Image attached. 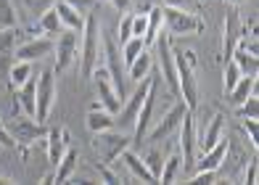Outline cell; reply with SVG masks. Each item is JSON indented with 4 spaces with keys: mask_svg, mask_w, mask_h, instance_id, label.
Listing matches in <instances>:
<instances>
[{
    "mask_svg": "<svg viewBox=\"0 0 259 185\" xmlns=\"http://www.w3.org/2000/svg\"><path fill=\"white\" fill-rule=\"evenodd\" d=\"M175 66H178V90H180V101L193 111V109L198 106L196 53H193V51H175Z\"/></svg>",
    "mask_w": 259,
    "mask_h": 185,
    "instance_id": "1",
    "label": "cell"
},
{
    "mask_svg": "<svg viewBox=\"0 0 259 185\" xmlns=\"http://www.w3.org/2000/svg\"><path fill=\"white\" fill-rule=\"evenodd\" d=\"M79 56V77L82 82H90L93 69L101 61V32H98V21L88 16L85 27H82V48L77 51Z\"/></svg>",
    "mask_w": 259,
    "mask_h": 185,
    "instance_id": "2",
    "label": "cell"
},
{
    "mask_svg": "<svg viewBox=\"0 0 259 185\" xmlns=\"http://www.w3.org/2000/svg\"><path fill=\"white\" fill-rule=\"evenodd\" d=\"M161 19H164V29L172 37H183V34H196L204 29V19L196 11H183V8H172L164 6L161 8Z\"/></svg>",
    "mask_w": 259,
    "mask_h": 185,
    "instance_id": "3",
    "label": "cell"
},
{
    "mask_svg": "<svg viewBox=\"0 0 259 185\" xmlns=\"http://www.w3.org/2000/svg\"><path fill=\"white\" fill-rule=\"evenodd\" d=\"M151 48L156 51V59H159V66H161V77L167 79L172 96H180V90H178V66H175V51H172V42H169L167 29H161L156 34V40H154Z\"/></svg>",
    "mask_w": 259,
    "mask_h": 185,
    "instance_id": "4",
    "label": "cell"
},
{
    "mask_svg": "<svg viewBox=\"0 0 259 185\" xmlns=\"http://www.w3.org/2000/svg\"><path fill=\"white\" fill-rule=\"evenodd\" d=\"M53 106H56V72L53 69H42L37 74V109H34V119L45 124Z\"/></svg>",
    "mask_w": 259,
    "mask_h": 185,
    "instance_id": "5",
    "label": "cell"
},
{
    "mask_svg": "<svg viewBox=\"0 0 259 185\" xmlns=\"http://www.w3.org/2000/svg\"><path fill=\"white\" fill-rule=\"evenodd\" d=\"M90 82H96L98 101H101V106H103L106 111L116 114V111L122 109V96H119V90H116V85H114V79H111V74H109V69H106V66L98 64L96 69H93Z\"/></svg>",
    "mask_w": 259,
    "mask_h": 185,
    "instance_id": "6",
    "label": "cell"
},
{
    "mask_svg": "<svg viewBox=\"0 0 259 185\" xmlns=\"http://www.w3.org/2000/svg\"><path fill=\"white\" fill-rule=\"evenodd\" d=\"M151 79H154V77H146L143 82H138V90L133 92V98H130L127 103H122V109L116 111V127H122V132H130V130L135 127L138 111H140V106H143L146 92H148V87H151Z\"/></svg>",
    "mask_w": 259,
    "mask_h": 185,
    "instance_id": "7",
    "label": "cell"
},
{
    "mask_svg": "<svg viewBox=\"0 0 259 185\" xmlns=\"http://www.w3.org/2000/svg\"><path fill=\"white\" fill-rule=\"evenodd\" d=\"M127 146H130V137L124 132H114V130L96 132V141H93V148H96L98 156L103 159V164H111L114 159H119V154Z\"/></svg>",
    "mask_w": 259,
    "mask_h": 185,
    "instance_id": "8",
    "label": "cell"
},
{
    "mask_svg": "<svg viewBox=\"0 0 259 185\" xmlns=\"http://www.w3.org/2000/svg\"><path fill=\"white\" fill-rule=\"evenodd\" d=\"M77 51H79L77 32H74V29H64V32L56 37V42H53V53H56L53 72H64V69L72 66V61L77 59Z\"/></svg>",
    "mask_w": 259,
    "mask_h": 185,
    "instance_id": "9",
    "label": "cell"
},
{
    "mask_svg": "<svg viewBox=\"0 0 259 185\" xmlns=\"http://www.w3.org/2000/svg\"><path fill=\"white\" fill-rule=\"evenodd\" d=\"M193 146H196V127H193L191 109H188L183 114V122H180V161H183V172H188V175L196 169Z\"/></svg>",
    "mask_w": 259,
    "mask_h": 185,
    "instance_id": "10",
    "label": "cell"
},
{
    "mask_svg": "<svg viewBox=\"0 0 259 185\" xmlns=\"http://www.w3.org/2000/svg\"><path fill=\"white\" fill-rule=\"evenodd\" d=\"M53 53V37H32L27 42H21L16 45V51H14V61H42V59H48V56Z\"/></svg>",
    "mask_w": 259,
    "mask_h": 185,
    "instance_id": "11",
    "label": "cell"
},
{
    "mask_svg": "<svg viewBox=\"0 0 259 185\" xmlns=\"http://www.w3.org/2000/svg\"><path fill=\"white\" fill-rule=\"evenodd\" d=\"M8 132L14 135L16 146H19V143L29 146V143H37V141H42V137H45L42 124H40L37 119H32V117H16L14 122L8 124Z\"/></svg>",
    "mask_w": 259,
    "mask_h": 185,
    "instance_id": "12",
    "label": "cell"
},
{
    "mask_svg": "<svg viewBox=\"0 0 259 185\" xmlns=\"http://www.w3.org/2000/svg\"><path fill=\"white\" fill-rule=\"evenodd\" d=\"M185 111H188V106H185L183 101H180V103H175L169 111H164V117L159 119V124L148 132V141H154V143H156V141H164V137H169V135L180 127Z\"/></svg>",
    "mask_w": 259,
    "mask_h": 185,
    "instance_id": "13",
    "label": "cell"
},
{
    "mask_svg": "<svg viewBox=\"0 0 259 185\" xmlns=\"http://www.w3.org/2000/svg\"><path fill=\"white\" fill-rule=\"evenodd\" d=\"M243 32H241V16L238 11L230 8L228 16H225V34H222V61H230L233 59V51L235 45L241 42Z\"/></svg>",
    "mask_w": 259,
    "mask_h": 185,
    "instance_id": "14",
    "label": "cell"
},
{
    "mask_svg": "<svg viewBox=\"0 0 259 185\" xmlns=\"http://www.w3.org/2000/svg\"><path fill=\"white\" fill-rule=\"evenodd\" d=\"M101 51L106 53V69H109V74H111V79H114V85H116V90H119V96L124 98V74H122V53L116 51V45L109 40V37H103L101 40Z\"/></svg>",
    "mask_w": 259,
    "mask_h": 185,
    "instance_id": "15",
    "label": "cell"
},
{
    "mask_svg": "<svg viewBox=\"0 0 259 185\" xmlns=\"http://www.w3.org/2000/svg\"><path fill=\"white\" fill-rule=\"evenodd\" d=\"M156 90H159V79H151V87L146 92V101H143V106H140L135 127H133V135H135L138 143L146 137V130H148V124H151V114H154V103H156Z\"/></svg>",
    "mask_w": 259,
    "mask_h": 185,
    "instance_id": "16",
    "label": "cell"
},
{
    "mask_svg": "<svg viewBox=\"0 0 259 185\" xmlns=\"http://www.w3.org/2000/svg\"><path fill=\"white\" fill-rule=\"evenodd\" d=\"M228 151H230V141H222L217 143V146H211V148H206L204 151V156L201 159H196V169H209V172H217L222 164H225V159H228ZM193 169V172H196Z\"/></svg>",
    "mask_w": 259,
    "mask_h": 185,
    "instance_id": "17",
    "label": "cell"
},
{
    "mask_svg": "<svg viewBox=\"0 0 259 185\" xmlns=\"http://www.w3.org/2000/svg\"><path fill=\"white\" fill-rule=\"evenodd\" d=\"M222 137H225V117L222 114H211V119H206L204 124V130H201V137H198V146L204 148H211V146H217Z\"/></svg>",
    "mask_w": 259,
    "mask_h": 185,
    "instance_id": "18",
    "label": "cell"
},
{
    "mask_svg": "<svg viewBox=\"0 0 259 185\" xmlns=\"http://www.w3.org/2000/svg\"><path fill=\"white\" fill-rule=\"evenodd\" d=\"M45 146H48V161L56 167L58 159H61L64 151L69 148V132L64 127H53V130L45 132Z\"/></svg>",
    "mask_w": 259,
    "mask_h": 185,
    "instance_id": "19",
    "label": "cell"
},
{
    "mask_svg": "<svg viewBox=\"0 0 259 185\" xmlns=\"http://www.w3.org/2000/svg\"><path fill=\"white\" fill-rule=\"evenodd\" d=\"M114 127H116V114L106 111V109L101 106V101H98V103H93V109L88 111V130L96 135V132L114 130Z\"/></svg>",
    "mask_w": 259,
    "mask_h": 185,
    "instance_id": "20",
    "label": "cell"
},
{
    "mask_svg": "<svg viewBox=\"0 0 259 185\" xmlns=\"http://www.w3.org/2000/svg\"><path fill=\"white\" fill-rule=\"evenodd\" d=\"M16 34H19V27H8V29H0V74H8L11 64H14Z\"/></svg>",
    "mask_w": 259,
    "mask_h": 185,
    "instance_id": "21",
    "label": "cell"
},
{
    "mask_svg": "<svg viewBox=\"0 0 259 185\" xmlns=\"http://www.w3.org/2000/svg\"><path fill=\"white\" fill-rule=\"evenodd\" d=\"M16 106H21V111L34 119V109H37V77L34 74L21 87H16Z\"/></svg>",
    "mask_w": 259,
    "mask_h": 185,
    "instance_id": "22",
    "label": "cell"
},
{
    "mask_svg": "<svg viewBox=\"0 0 259 185\" xmlns=\"http://www.w3.org/2000/svg\"><path fill=\"white\" fill-rule=\"evenodd\" d=\"M251 92H256V77H249V74H241V79L235 82L228 92L225 98L233 103V106H241V103L251 96Z\"/></svg>",
    "mask_w": 259,
    "mask_h": 185,
    "instance_id": "23",
    "label": "cell"
},
{
    "mask_svg": "<svg viewBox=\"0 0 259 185\" xmlns=\"http://www.w3.org/2000/svg\"><path fill=\"white\" fill-rule=\"evenodd\" d=\"M53 8H56L58 19H61L64 29H74V32H82V27H85V16H82V14H79V11H77L74 6H69V3H64V0H58V3H56Z\"/></svg>",
    "mask_w": 259,
    "mask_h": 185,
    "instance_id": "24",
    "label": "cell"
},
{
    "mask_svg": "<svg viewBox=\"0 0 259 185\" xmlns=\"http://www.w3.org/2000/svg\"><path fill=\"white\" fill-rule=\"evenodd\" d=\"M119 161H122V164H124V167H127L130 172H133V175H135L138 180H146V182H156V177L151 175V169L146 167V161L140 159L138 154H133V151H127V148H124V151L119 154Z\"/></svg>",
    "mask_w": 259,
    "mask_h": 185,
    "instance_id": "25",
    "label": "cell"
},
{
    "mask_svg": "<svg viewBox=\"0 0 259 185\" xmlns=\"http://www.w3.org/2000/svg\"><path fill=\"white\" fill-rule=\"evenodd\" d=\"M74 172H77V151L72 146L64 151V156L58 159V164H56V172H53V180L56 182H69L74 177Z\"/></svg>",
    "mask_w": 259,
    "mask_h": 185,
    "instance_id": "26",
    "label": "cell"
},
{
    "mask_svg": "<svg viewBox=\"0 0 259 185\" xmlns=\"http://www.w3.org/2000/svg\"><path fill=\"white\" fill-rule=\"evenodd\" d=\"M151 69H154V56H151L148 48H146L133 64H127V74H130L133 82H143L146 77H151Z\"/></svg>",
    "mask_w": 259,
    "mask_h": 185,
    "instance_id": "27",
    "label": "cell"
},
{
    "mask_svg": "<svg viewBox=\"0 0 259 185\" xmlns=\"http://www.w3.org/2000/svg\"><path fill=\"white\" fill-rule=\"evenodd\" d=\"M233 61L238 64L241 74L256 77V72H259V59H256L254 53H249V51H246L243 45H235V51H233Z\"/></svg>",
    "mask_w": 259,
    "mask_h": 185,
    "instance_id": "28",
    "label": "cell"
},
{
    "mask_svg": "<svg viewBox=\"0 0 259 185\" xmlns=\"http://www.w3.org/2000/svg\"><path fill=\"white\" fill-rule=\"evenodd\" d=\"M37 32H42L45 37H58V34L64 32V24H61V19H58L56 8H51V11H45L42 16H37Z\"/></svg>",
    "mask_w": 259,
    "mask_h": 185,
    "instance_id": "29",
    "label": "cell"
},
{
    "mask_svg": "<svg viewBox=\"0 0 259 185\" xmlns=\"http://www.w3.org/2000/svg\"><path fill=\"white\" fill-rule=\"evenodd\" d=\"M32 74H34V72H32V64H29V61H14L6 77H8V82L14 85V87H21Z\"/></svg>",
    "mask_w": 259,
    "mask_h": 185,
    "instance_id": "30",
    "label": "cell"
},
{
    "mask_svg": "<svg viewBox=\"0 0 259 185\" xmlns=\"http://www.w3.org/2000/svg\"><path fill=\"white\" fill-rule=\"evenodd\" d=\"M164 27V19H161V8H148V27L143 32V40H146V48H151L156 40V34Z\"/></svg>",
    "mask_w": 259,
    "mask_h": 185,
    "instance_id": "31",
    "label": "cell"
},
{
    "mask_svg": "<svg viewBox=\"0 0 259 185\" xmlns=\"http://www.w3.org/2000/svg\"><path fill=\"white\" fill-rule=\"evenodd\" d=\"M143 51H146V40H143V37H135V34H133L130 40L122 42V51H119V53H122V61H124V64H133Z\"/></svg>",
    "mask_w": 259,
    "mask_h": 185,
    "instance_id": "32",
    "label": "cell"
},
{
    "mask_svg": "<svg viewBox=\"0 0 259 185\" xmlns=\"http://www.w3.org/2000/svg\"><path fill=\"white\" fill-rule=\"evenodd\" d=\"M183 172V161H180V154H172L169 159H164V167H161V175H159V182H175Z\"/></svg>",
    "mask_w": 259,
    "mask_h": 185,
    "instance_id": "33",
    "label": "cell"
},
{
    "mask_svg": "<svg viewBox=\"0 0 259 185\" xmlns=\"http://www.w3.org/2000/svg\"><path fill=\"white\" fill-rule=\"evenodd\" d=\"M241 79V69H238V64H235L233 59L230 61H225V69H222V90H230L235 82Z\"/></svg>",
    "mask_w": 259,
    "mask_h": 185,
    "instance_id": "34",
    "label": "cell"
},
{
    "mask_svg": "<svg viewBox=\"0 0 259 185\" xmlns=\"http://www.w3.org/2000/svg\"><path fill=\"white\" fill-rule=\"evenodd\" d=\"M8 27H19V19L11 0H0V29H8Z\"/></svg>",
    "mask_w": 259,
    "mask_h": 185,
    "instance_id": "35",
    "label": "cell"
},
{
    "mask_svg": "<svg viewBox=\"0 0 259 185\" xmlns=\"http://www.w3.org/2000/svg\"><path fill=\"white\" fill-rule=\"evenodd\" d=\"M143 161H146V167L151 169V175H154V177L159 180V175H161V167H164V156H161V151H156V148H154V151H148Z\"/></svg>",
    "mask_w": 259,
    "mask_h": 185,
    "instance_id": "36",
    "label": "cell"
},
{
    "mask_svg": "<svg viewBox=\"0 0 259 185\" xmlns=\"http://www.w3.org/2000/svg\"><path fill=\"white\" fill-rule=\"evenodd\" d=\"M58 0H24V8L29 11L32 16H42L45 11H51Z\"/></svg>",
    "mask_w": 259,
    "mask_h": 185,
    "instance_id": "37",
    "label": "cell"
},
{
    "mask_svg": "<svg viewBox=\"0 0 259 185\" xmlns=\"http://www.w3.org/2000/svg\"><path fill=\"white\" fill-rule=\"evenodd\" d=\"M238 109H241V117H259V98H256V92H251V96L246 98Z\"/></svg>",
    "mask_w": 259,
    "mask_h": 185,
    "instance_id": "38",
    "label": "cell"
},
{
    "mask_svg": "<svg viewBox=\"0 0 259 185\" xmlns=\"http://www.w3.org/2000/svg\"><path fill=\"white\" fill-rule=\"evenodd\" d=\"M133 37V14H124V19L119 21V42H124V40H130Z\"/></svg>",
    "mask_w": 259,
    "mask_h": 185,
    "instance_id": "39",
    "label": "cell"
},
{
    "mask_svg": "<svg viewBox=\"0 0 259 185\" xmlns=\"http://www.w3.org/2000/svg\"><path fill=\"white\" fill-rule=\"evenodd\" d=\"M243 130L251 137V146L256 148L259 146V141H256V117H243Z\"/></svg>",
    "mask_w": 259,
    "mask_h": 185,
    "instance_id": "40",
    "label": "cell"
},
{
    "mask_svg": "<svg viewBox=\"0 0 259 185\" xmlns=\"http://www.w3.org/2000/svg\"><path fill=\"white\" fill-rule=\"evenodd\" d=\"M172 8H183V11H198V0H164Z\"/></svg>",
    "mask_w": 259,
    "mask_h": 185,
    "instance_id": "41",
    "label": "cell"
},
{
    "mask_svg": "<svg viewBox=\"0 0 259 185\" xmlns=\"http://www.w3.org/2000/svg\"><path fill=\"white\" fill-rule=\"evenodd\" d=\"M256 175H259V159L254 156V159H251V164L246 167V177H243V182L254 185V182H256Z\"/></svg>",
    "mask_w": 259,
    "mask_h": 185,
    "instance_id": "42",
    "label": "cell"
},
{
    "mask_svg": "<svg viewBox=\"0 0 259 185\" xmlns=\"http://www.w3.org/2000/svg\"><path fill=\"white\" fill-rule=\"evenodd\" d=\"M0 146L3 148H16V141H14V135L8 132V127L0 122Z\"/></svg>",
    "mask_w": 259,
    "mask_h": 185,
    "instance_id": "43",
    "label": "cell"
},
{
    "mask_svg": "<svg viewBox=\"0 0 259 185\" xmlns=\"http://www.w3.org/2000/svg\"><path fill=\"white\" fill-rule=\"evenodd\" d=\"M64 3H69V6H74L79 14H88V11L96 6V0H64Z\"/></svg>",
    "mask_w": 259,
    "mask_h": 185,
    "instance_id": "44",
    "label": "cell"
},
{
    "mask_svg": "<svg viewBox=\"0 0 259 185\" xmlns=\"http://www.w3.org/2000/svg\"><path fill=\"white\" fill-rule=\"evenodd\" d=\"M96 172H98V175H101L106 182H119V177H116L114 172H111L109 167H106V164H96Z\"/></svg>",
    "mask_w": 259,
    "mask_h": 185,
    "instance_id": "45",
    "label": "cell"
},
{
    "mask_svg": "<svg viewBox=\"0 0 259 185\" xmlns=\"http://www.w3.org/2000/svg\"><path fill=\"white\" fill-rule=\"evenodd\" d=\"M111 3H114V8L119 11V14H127V11L133 8V0H111Z\"/></svg>",
    "mask_w": 259,
    "mask_h": 185,
    "instance_id": "46",
    "label": "cell"
},
{
    "mask_svg": "<svg viewBox=\"0 0 259 185\" xmlns=\"http://www.w3.org/2000/svg\"><path fill=\"white\" fill-rule=\"evenodd\" d=\"M228 3H230V6H241V3H243V0H228Z\"/></svg>",
    "mask_w": 259,
    "mask_h": 185,
    "instance_id": "47",
    "label": "cell"
},
{
    "mask_svg": "<svg viewBox=\"0 0 259 185\" xmlns=\"http://www.w3.org/2000/svg\"><path fill=\"white\" fill-rule=\"evenodd\" d=\"M96 3H106V0H96Z\"/></svg>",
    "mask_w": 259,
    "mask_h": 185,
    "instance_id": "48",
    "label": "cell"
}]
</instances>
